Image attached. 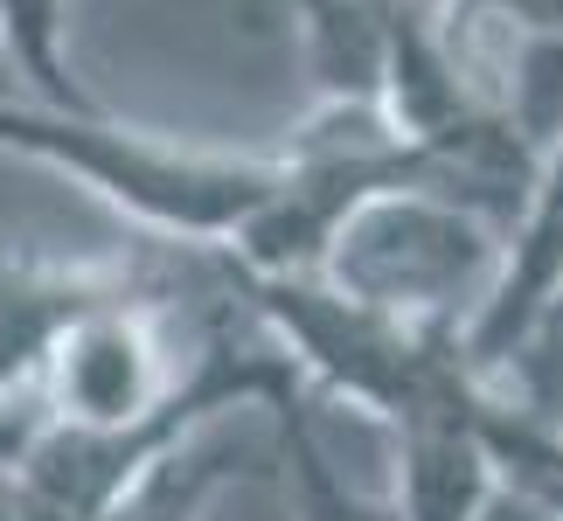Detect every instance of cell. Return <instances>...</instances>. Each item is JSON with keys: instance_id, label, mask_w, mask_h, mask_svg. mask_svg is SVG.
I'll use <instances>...</instances> for the list:
<instances>
[{"instance_id": "5", "label": "cell", "mask_w": 563, "mask_h": 521, "mask_svg": "<svg viewBox=\"0 0 563 521\" xmlns=\"http://www.w3.org/2000/svg\"><path fill=\"white\" fill-rule=\"evenodd\" d=\"M272 424H278L272 452H278V473H286V494H292L299 521H404L397 494H362V487L341 480L334 452H328V439H320V424L307 410V389H299L286 410H272Z\"/></svg>"}, {"instance_id": "10", "label": "cell", "mask_w": 563, "mask_h": 521, "mask_svg": "<svg viewBox=\"0 0 563 521\" xmlns=\"http://www.w3.org/2000/svg\"><path fill=\"white\" fill-rule=\"evenodd\" d=\"M0 521H29V514H21V487H14V473H0Z\"/></svg>"}, {"instance_id": "8", "label": "cell", "mask_w": 563, "mask_h": 521, "mask_svg": "<svg viewBox=\"0 0 563 521\" xmlns=\"http://www.w3.org/2000/svg\"><path fill=\"white\" fill-rule=\"evenodd\" d=\"M466 8L501 14L508 29H522V35H556L563 42V0H466Z\"/></svg>"}, {"instance_id": "4", "label": "cell", "mask_w": 563, "mask_h": 521, "mask_svg": "<svg viewBox=\"0 0 563 521\" xmlns=\"http://www.w3.org/2000/svg\"><path fill=\"white\" fill-rule=\"evenodd\" d=\"M125 271L104 265H56V257L0 251V403H29L49 418L42 376H49L56 341L119 286Z\"/></svg>"}, {"instance_id": "9", "label": "cell", "mask_w": 563, "mask_h": 521, "mask_svg": "<svg viewBox=\"0 0 563 521\" xmlns=\"http://www.w3.org/2000/svg\"><path fill=\"white\" fill-rule=\"evenodd\" d=\"M473 521H556L543 501H529V494H515V487H501V494H494V501L481 508V514H473Z\"/></svg>"}, {"instance_id": "7", "label": "cell", "mask_w": 563, "mask_h": 521, "mask_svg": "<svg viewBox=\"0 0 563 521\" xmlns=\"http://www.w3.org/2000/svg\"><path fill=\"white\" fill-rule=\"evenodd\" d=\"M70 0H0V56L8 70L21 77V98H42V104H98L91 91L77 84L70 70Z\"/></svg>"}, {"instance_id": "2", "label": "cell", "mask_w": 563, "mask_h": 521, "mask_svg": "<svg viewBox=\"0 0 563 521\" xmlns=\"http://www.w3.org/2000/svg\"><path fill=\"white\" fill-rule=\"evenodd\" d=\"M501 265L508 230L494 215L452 202L424 181H397L349 209L320 278L418 334L466 341V328L487 313L494 286H501Z\"/></svg>"}, {"instance_id": "11", "label": "cell", "mask_w": 563, "mask_h": 521, "mask_svg": "<svg viewBox=\"0 0 563 521\" xmlns=\"http://www.w3.org/2000/svg\"><path fill=\"white\" fill-rule=\"evenodd\" d=\"M556 521H563V514H556Z\"/></svg>"}, {"instance_id": "6", "label": "cell", "mask_w": 563, "mask_h": 521, "mask_svg": "<svg viewBox=\"0 0 563 521\" xmlns=\"http://www.w3.org/2000/svg\"><path fill=\"white\" fill-rule=\"evenodd\" d=\"M223 424H209V431H195V439H181L175 452H161V459L119 494V508L104 521H202L216 494L244 473V445H230Z\"/></svg>"}, {"instance_id": "3", "label": "cell", "mask_w": 563, "mask_h": 521, "mask_svg": "<svg viewBox=\"0 0 563 521\" xmlns=\"http://www.w3.org/2000/svg\"><path fill=\"white\" fill-rule=\"evenodd\" d=\"M550 328H563V140L543 154L529 202L508 230V265L487 313L466 328V362L481 376H508Z\"/></svg>"}, {"instance_id": "1", "label": "cell", "mask_w": 563, "mask_h": 521, "mask_svg": "<svg viewBox=\"0 0 563 521\" xmlns=\"http://www.w3.org/2000/svg\"><path fill=\"white\" fill-rule=\"evenodd\" d=\"M0 154H29L70 174L77 188H91L98 202H112L119 215L181 251H230L278 188V154L181 146L104 119L98 104L77 112V104L42 98H0Z\"/></svg>"}]
</instances>
